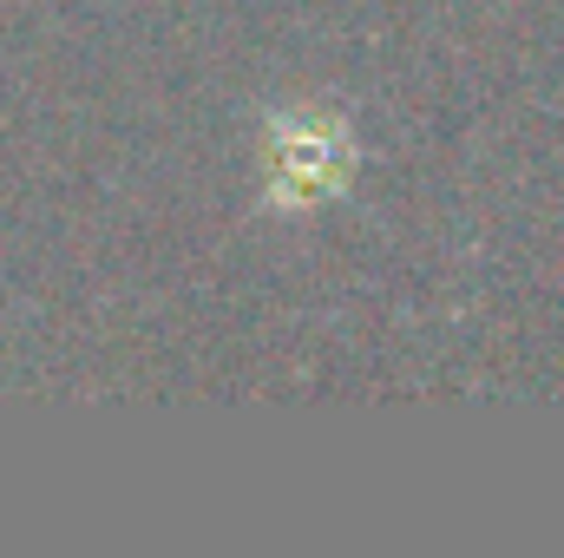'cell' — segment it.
<instances>
[{
    "instance_id": "1",
    "label": "cell",
    "mask_w": 564,
    "mask_h": 558,
    "mask_svg": "<svg viewBox=\"0 0 564 558\" xmlns=\"http://www.w3.org/2000/svg\"><path fill=\"white\" fill-rule=\"evenodd\" d=\"M355 184V132L328 106H289L263 132V197L276 211H315Z\"/></svg>"
}]
</instances>
